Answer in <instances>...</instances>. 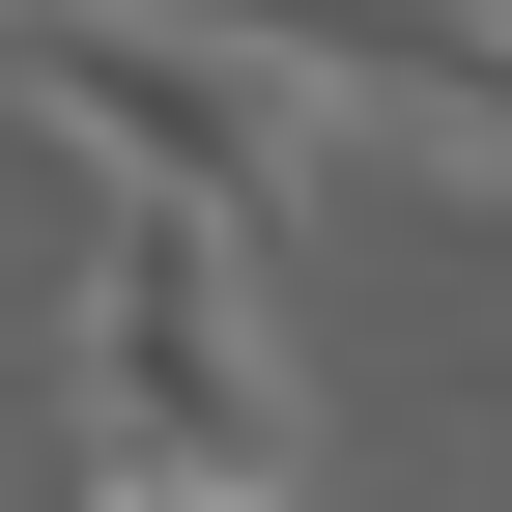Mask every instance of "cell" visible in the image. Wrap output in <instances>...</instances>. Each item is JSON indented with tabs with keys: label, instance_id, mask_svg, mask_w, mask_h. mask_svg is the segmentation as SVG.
<instances>
[{
	"label": "cell",
	"instance_id": "6da1fadb",
	"mask_svg": "<svg viewBox=\"0 0 512 512\" xmlns=\"http://www.w3.org/2000/svg\"><path fill=\"white\" fill-rule=\"evenodd\" d=\"M0 114H29L57 171H143V200H228L285 256V200L342 171V86H313L256 0H29L0 29Z\"/></svg>",
	"mask_w": 512,
	"mask_h": 512
},
{
	"label": "cell",
	"instance_id": "7a4b0ae2",
	"mask_svg": "<svg viewBox=\"0 0 512 512\" xmlns=\"http://www.w3.org/2000/svg\"><path fill=\"white\" fill-rule=\"evenodd\" d=\"M57 342H86V427H200V456H285V285H256L228 200H143V171H86V285H57Z\"/></svg>",
	"mask_w": 512,
	"mask_h": 512
},
{
	"label": "cell",
	"instance_id": "3957f363",
	"mask_svg": "<svg viewBox=\"0 0 512 512\" xmlns=\"http://www.w3.org/2000/svg\"><path fill=\"white\" fill-rule=\"evenodd\" d=\"M57 512H313V484H285V456H200V427H86Z\"/></svg>",
	"mask_w": 512,
	"mask_h": 512
}]
</instances>
